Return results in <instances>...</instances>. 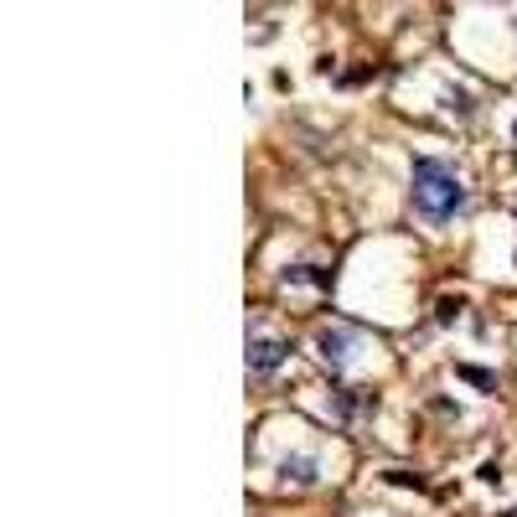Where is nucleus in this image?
Returning <instances> with one entry per match:
<instances>
[{
    "instance_id": "1",
    "label": "nucleus",
    "mask_w": 517,
    "mask_h": 517,
    "mask_svg": "<svg viewBox=\"0 0 517 517\" xmlns=\"http://www.w3.org/2000/svg\"><path fill=\"white\" fill-rule=\"evenodd\" d=\"M461 207H466V187L455 181V171H445L430 156H419L414 161V212L424 223H450Z\"/></svg>"
},
{
    "instance_id": "2",
    "label": "nucleus",
    "mask_w": 517,
    "mask_h": 517,
    "mask_svg": "<svg viewBox=\"0 0 517 517\" xmlns=\"http://www.w3.org/2000/svg\"><path fill=\"white\" fill-rule=\"evenodd\" d=\"M357 342H362V337H357L352 326H321V331H316V352L331 362V368H347Z\"/></svg>"
},
{
    "instance_id": "3",
    "label": "nucleus",
    "mask_w": 517,
    "mask_h": 517,
    "mask_svg": "<svg viewBox=\"0 0 517 517\" xmlns=\"http://www.w3.org/2000/svg\"><path fill=\"white\" fill-rule=\"evenodd\" d=\"M285 357H290V342H285V337H280V342H275V337H254V342H249V368H254V373H275Z\"/></svg>"
},
{
    "instance_id": "4",
    "label": "nucleus",
    "mask_w": 517,
    "mask_h": 517,
    "mask_svg": "<svg viewBox=\"0 0 517 517\" xmlns=\"http://www.w3.org/2000/svg\"><path fill=\"white\" fill-rule=\"evenodd\" d=\"M280 476H290L295 486H306V481H316V461H306V455H300V461H280Z\"/></svg>"
},
{
    "instance_id": "5",
    "label": "nucleus",
    "mask_w": 517,
    "mask_h": 517,
    "mask_svg": "<svg viewBox=\"0 0 517 517\" xmlns=\"http://www.w3.org/2000/svg\"><path fill=\"white\" fill-rule=\"evenodd\" d=\"M285 280H306V285H331V275H326V269H316V264H295Z\"/></svg>"
},
{
    "instance_id": "6",
    "label": "nucleus",
    "mask_w": 517,
    "mask_h": 517,
    "mask_svg": "<svg viewBox=\"0 0 517 517\" xmlns=\"http://www.w3.org/2000/svg\"><path fill=\"white\" fill-rule=\"evenodd\" d=\"M461 378H466L471 388H486V393L497 388V378H492V373H481V368H461Z\"/></svg>"
},
{
    "instance_id": "7",
    "label": "nucleus",
    "mask_w": 517,
    "mask_h": 517,
    "mask_svg": "<svg viewBox=\"0 0 517 517\" xmlns=\"http://www.w3.org/2000/svg\"><path fill=\"white\" fill-rule=\"evenodd\" d=\"M455 316H461V300H440V306H435V321H440V326H450Z\"/></svg>"
},
{
    "instance_id": "8",
    "label": "nucleus",
    "mask_w": 517,
    "mask_h": 517,
    "mask_svg": "<svg viewBox=\"0 0 517 517\" xmlns=\"http://www.w3.org/2000/svg\"><path fill=\"white\" fill-rule=\"evenodd\" d=\"M507 517H517V507H512V512H507Z\"/></svg>"
},
{
    "instance_id": "9",
    "label": "nucleus",
    "mask_w": 517,
    "mask_h": 517,
    "mask_svg": "<svg viewBox=\"0 0 517 517\" xmlns=\"http://www.w3.org/2000/svg\"><path fill=\"white\" fill-rule=\"evenodd\" d=\"M512 135H517V125H512Z\"/></svg>"
}]
</instances>
